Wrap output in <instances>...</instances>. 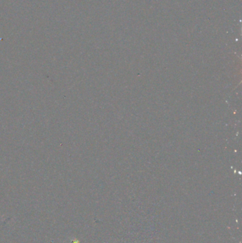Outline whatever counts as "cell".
Returning <instances> with one entry per match:
<instances>
[{"label": "cell", "instance_id": "6da1fadb", "mask_svg": "<svg viewBox=\"0 0 242 243\" xmlns=\"http://www.w3.org/2000/svg\"><path fill=\"white\" fill-rule=\"evenodd\" d=\"M71 243H80V242L77 238H73V239L72 240V241H71Z\"/></svg>", "mask_w": 242, "mask_h": 243}]
</instances>
